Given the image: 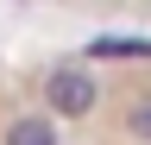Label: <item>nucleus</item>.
<instances>
[{"label": "nucleus", "mask_w": 151, "mask_h": 145, "mask_svg": "<svg viewBox=\"0 0 151 145\" xmlns=\"http://www.w3.org/2000/svg\"><path fill=\"white\" fill-rule=\"evenodd\" d=\"M44 101H50L57 120H82L94 107V76L88 69H50L44 76Z\"/></svg>", "instance_id": "obj_1"}, {"label": "nucleus", "mask_w": 151, "mask_h": 145, "mask_svg": "<svg viewBox=\"0 0 151 145\" xmlns=\"http://www.w3.org/2000/svg\"><path fill=\"white\" fill-rule=\"evenodd\" d=\"M6 145H57L50 114H19V120L6 126Z\"/></svg>", "instance_id": "obj_2"}, {"label": "nucleus", "mask_w": 151, "mask_h": 145, "mask_svg": "<svg viewBox=\"0 0 151 145\" xmlns=\"http://www.w3.org/2000/svg\"><path fill=\"white\" fill-rule=\"evenodd\" d=\"M88 57H132V63H145V57H151V44H145V38H94V44H88Z\"/></svg>", "instance_id": "obj_3"}, {"label": "nucleus", "mask_w": 151, "mask_h": 145, "mask_svg": "<svg viewBox=\"0 0 151 145\" xmlns=\"http://www.w3.org/2000/svg\"><path fill=\"white\" fill-rule=\"evenodd\" d=\"M126 133L132 139H151V95H139V101L126 107Z\"/></svg>", "instance_id": "obj_4"}]
</instances>
